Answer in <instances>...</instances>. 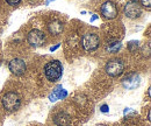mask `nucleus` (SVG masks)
Instances as JSON below:
<instances>
[{
  "label": "nucleus",
  "mask_w": 151,
  "mask_h": 126,
  "mask_svg": "<svg viewBox=\"0 0 151 126\" xmlns=\"http://www.w3.org/2000/svg\"><path fill=\"white\" fill-rule=\"evenodd\" d=\"M44 75L47 79L50 82H55L57 79H59L63 75V67L60 62L57 60H52L48 62L44 67Z\"/></svg>",
  "instance_id": "f257e3e1"
},
{
  "label": "nucleus",
  "mask_w": 151,
  "mask_h": 126,
  "mask_svg": "<svg viewBox=\"0 0 151 126\" xmlns=\"http://www.w3.org/2000/svg\"><path fill=\"white\" fill-rule=\"evenodd\" d=\"M20 104H21V101H20L19 95L17 92L9 91V92L5 93L2 97V106L8 112H13V111L18 110L20 108Z\"/></svg>",
  "instance_id": "f03ea898"
},
{
  "label": "nucleus",
  "mask_w": 151,
  "mask_h": 126,
  "mask_svg": "<svg viewBox=\"0 0 151 126\" xmlns=\"http://www.w3.org/2000/svg\"><path fill=\"white\" fill-rule=\"evenodd\" d=\"M123 70H124V64L119 58H114V60L108 61L106 63V66H105V71L107 72L109 76H112V77L121 76L123 74Z\"/></svg>",
  "instance_id": "7ed1b4c3"
},
{
  "label": "nucleus",
  "mask_w": 151,
  "mask_h": 126,
  "mask_svg": "<svg viewBox=\"0 0 151 126\" xmlns=\"http://www.w3.org/2000/svg\"><path fill=\"white\" fill-rule=\"evenodd\" d=\"M81 44L86 52H94L100 46V39L94 33H86L81 39Z\"/></svg>",
  "instance_id": "20e7f679"
},
{
  "label": "nucleus",
  "mask_w": 151,
  "mask_h": 126,
  "mask_svg": "<svg viewBox=\"0 0 151 126\" xmlns=\"http://www.w3.org/2000/svg\"><path fill=\"white\" fill-rule=\"evenodd\" d=\"M124 14L130 19L138 18L142 14V7L138 0H129L124 6Z\"/></svg>",
  "instance_id": "39448f33"
},
{
  "label": "nucleus",
  "mask_w": 151,
  "mask_h": 126,
  "mask_svg": "<svg viewBox=\"0 0 151 126\" xmlns=\"http://www.w3.org/2000/svg\"><path fill=\"white\" fill-rule=\"evenodd\" d=\"M27 40L32 47H41L45 41V35L38 29H32L27 35Z\"/></svg>",
  "instance_id": "423d86ee"
},
{
  "label": "nucleus",
  "mask_w": 151,
  "mask_h": 126,
  "mask_svg": "<svg viewBox=\"0 0 151 126\" xmlns=\"http://www.w3.org/2000/svg\"><path fill=\"white\" fill-rule=\"evenodd\" d=\"M100 12L105 19H114L117 15V7L113 1H105L101 5Z\"/></svg>",
  "instance_id": "0eeeda50"
},
{
  "label": "nucleus",
  "mask_w": 151,
  "mask_h": 126,
  "mask_svg": "<svg viewBox=\"0 0 151 126\" xmlns=\"http://www.w3.org/2000/svg\"><path fill=\"white\" fill-rule=\"evenodd\" d=\"M8 68L12 71V74H14L15 76H21V75H23L26 72V70H27L26 62L23 60H21V58H13L9 62Z\"/></svg>",
  "instance_id": "6e6552de"
},
{
  "label": "nucleus",
  "mask_w": 151,
  "mask_h": 126,
  "mask_svg": "<svg viewBox=\"0 0 151 126\" xmlns=\"http://www.w3.org/2000/svg\"><path fill=\"white\" fill-rule=\"evenodd\" d=\"M139 84H141V77L137 74H130L122 81V85L128 90H132L137 88Z\"/></svg>",
  "instance_id": "1a4fd4ad"
},
{
  "label": "nucleus",
  "mask_w": 151,
  "mask_h": 126,
  "mask_svg": "<svg viewBox=\"0 0 151 126\" xmlns=\"http://www.w3.org/2000/svg\"><path fill=\"white\" fill-rule=\"evenodd\" d=\"M54 123L57 126H70V116L65 112H59L54 117Z\"/></svg>",
  "instance_id": "9d476101"
},
{
  "label": "nucleus",
  "mask_w": 151,
  "mask_h": 126,
  "mask_svg": "<svg viewBox=\"0 0 151 126\" xmlns=\"http://www.w3.org/2000/svg\"><path fill=\"white\" fill-rule=\"evenodd\" d=\"M63 28H64L63 23H62L60 21H57V20L50 22L49 26H48L49 33L52 34V35H58V34H60V33L63 32Z\"/></svg>",
  "instance_id": "9b49d317"
},
{
  "label": "nucleus",
  "mask_w": 151,
  "mask_h": 126,
  "mask_svg": "<svg viewBox=\"0 0 151 126\" xmlns=\"http://www.w3.org/2000/svg\"><path fill=\"white\" fill-rule=\"evenodd\" d=\"M122 47V43L117 40H112L107 42V50L109 53H117Z\"/></svg>",
  "instance_id": "f8f14e48"
},
{
  "label": "nucleus",
  "mask_w": 151,
  "mask_h": 126,
  "mask_svg": "<svg viewBox=\"0 0 151 126\" xmlns=\"http://www.w3.org/2000/svg\"><path fill=\"white\" fill-rule=\"evenodd\" d=\"M62 85H58V87H56V89L54 90V92L49 96V99L51 101V102H56L57 99H59V93H60V91H62Z\"/></svg>",
  "instance_id": "ddd939ff"
},
{
  "label": "nucleus",
  "mask_w": 151,
  "mask_h": 126,
  "mask_svg": "<svg viewBox=\"0 0 151 126\" xmlns=\"http://www.w3.org/2000/svg\"><path fill=\"white\" fill-rule=\"evenodd\" d=\"M128 48H129L130 52H135L138 48V41H130L128 43Z\"/></svg>",
  "instance_id": "4468645a"
},
{
  "label": "nucleus",
  "mask_w": 151,
  "mask_h": 126,
  "mask_svg": "<svg viewBox=\"0 0 151 126\" xmlns=\"http://www.w3.org/2000/svg\"><path fill=\"white\" fill-rule=\"evenodd\" d=\"M142 2V6L147 7L148 9H150V6H151V0H141Z\"/></svg>",
  "instance_id": "2eb2a0df"
},
{
  "label": "nucleus",
  "mask_w": 151,
  "mask_h": 126,
  "mask_svg": "<svg viewBox=\"0 0 151 126\" xmlns=\"http://www.w3.org/2000/svg\"><path fill=\"white\" fill-rule=\"evenodd\" d=\"M100 111H101L102 113H107V112L109 111V106H108L107 104H104V105H101V109H100Z\"/></svg>",
  "instance_id": "dca6fc26"
},
{
  "label": "nucleus",
  "mask_w": 151,
  "mask_h": 126,
  "mask_svg": "<svg viewBox=\"0 0 151 126\" xmlns=\"http://www.w3.org/2000/svg\"><path fill=\"white\" fill-rule=\"evenodd\" d=\"M6 1H7V4H9L12 6H17L21 2V0H6Z\"/></svg>",
  "instance_id": "f3484780"
},
{
  "label": "nucleus",
  "mask_w": 151,
  "mask_h": 126,
  "mask_svg": "<svg viewBox=\"0 0 151 126\" xmlns=\"http://www.w3.org/2000/svg\"><path fill=\"white\" fill-rule=\"evenodd\" d=\"M66 96H68V91L64 90V89H62L60 93H59V99H63V98H65Z\"/></svg>",
  "instance_id": "a211bd4d"
},
{
  "label": "nucleus",
  "mask_w": 151,
  "mask_h": 126,
  "mask_svg": "<svg viewBox=\"0 0 151 126\" xmlns=\"http://www.w3.org/2000/svg\"><path fill=\"white\" fill-rule=\"evenodd\" d=\"M123 113H124V114H127V113H132V114H135V111H134V110H132V109L127 108L124 111H123Z\"/></svg>",
  "instance_id": "6ab92c4d"
},
{
  "label": "nucleus",
  "mask_w": 151,
  "mask_h": 126,
  "mask_svg": "<svg viewBox=\"0 0 151 126\" xmlns=\"http://www.w3.org/2000/svg\"><path fill=\"white\" fill-rule=\"evenodd\" d=\"M58 48H59V43H57V44H55V46L50 47V52H55V50L58 49Z\"/></svg>",
  "instance_id": "aec40b11"
},
{
  "label": "nucleus",
  "mask_w": 151,
  "mask_h": 126,
  "mask_svg": "<svg viewBox=\"0 0 151 126\" xmlns=\"http://www.w3.org/2000/svg\"><path fill=\"white\" fill-rule=\"evenodd\" d=\"M98 19V15L96 14H93V17H92V19H91V22H93V21H95Z\"/></svg>",
  "instance_id": "412c9836"
},
{
  "label": "nucleus",
  "mask_w": 151,
  "mask_h": 126,
  "mask_svg": "<svg viewBox=\"0 0 151 126\" xmlns=\"http://www.w3.org/2000/svg\"><path fill=\"white\" fill-rule=\"evenodd\" d=\"M50 1H54V0H48V2H50ZM48 2H47V4H48Z\"/></svg>",
  "instance_id": "4be33fe9"
},
{
  "label": "nucleus",
  "mask_w": 151,
  "mask_h": 126,
  "mask_svg": "<svg viewBox=\"0 0 151 126\" xmlns=\"http://www.w3.org/2000/svg\"><path fill=\"white\" fill-rule=\"evenodd\" d=\"M96 126H105V125H96Z\"/></svg>",
  "instance_id": "5701e85b"
}]
</instances>
